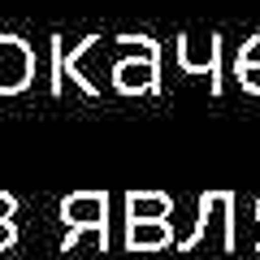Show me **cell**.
Instances as JSON below:
<instances>
[{
  "mask_svg": "<svg viewBox=\"0 0 260 260\" xmlns=\"http://www.w3.org/2000/svg\"><path fill=\"white\" fill-rule=\"evenodd\" d=\"M217 247V251H234V195L230 191H208L200 195V217H195V230L186 234L178 247L195 251V247Z\"/></svg>",
  "mask_w": 260,
  "mask_h": 260,
  "instance_id": "6da1fadb",
  "label": "cell"
},
{
  "mask_svg": "<svg viewBox=\"0 0 260 260\" xmlns=\"http://www.w3.org/2000/svg\"><path fill=\"white\" fill-rule=\"evenodd\" d=\"M61 217H65V251H74L83 243V234H91V243L104 251V221H109V195L104 191H78V195H65L61 204Z\"/></svg>",
  "mask_w": 260,
  "mask_h": 260,
  "instance_id": "7a4b0ae2",
  "label": "cell"
},
{
  "mask_svg": "<svg viewBox=\"0 0 260 260\" xmlns=\"http://www.w3.org/2000/svg\"><path fill=\"white\" fill-rule=\"evenodd\" d=\"M109 48H113V44H104L100 35H87L83 44H74V52L65 56V74L74 78V83L83 87L87 95H100V91H104V83H109L104 74H113Z\"/></svg>",
  "mask_w": 260,
  "mask_h": 260,
  "instance_id": "3957f363",
  "label": "cell"
},
{
  "mask_svg": "<svg viewBox=\"0 0 260 260\" xmlns=\"http://www.w3.org/2000/svg\"><path fill=\"white\" fill-rule=\"evenodd\" d=\"M156 78H160V70H156V44L148 39L139 52H126V56L113 61L109 83L117 87L121 95H143V91H156Z\"/></svg>",
  "mask_w": 260,
  "mask_h": 260,
  "instance_id": "277c9868",
  "label": "cell"
},
{
  "mask_svg": "<svg viewBox=\"0 0 260 260\" xmlns=\"http://www.w3.org/2000/svg\"><path fill=\"white\" fill-rule=\"evenodd\" d=\"M35 83V48L22 35H0V95H18Z\"/></svg>",
  "mask_w": 260,
  "mask_h": 260,
  "instance_id": "5b68a950",
  "label": "cell"
},
{
  "mask_svg": "<svg viewBox=\"0 0 260 260\" xmlns=\"http://www.w3.org/2000/svg\"><path fill=\"white\" fill-rule=\"evenodd\" d=\"M217 61H221V44L217 35H182L178 39V65H182L186 74H204L213 78V91H217Z\"/></svg>",
  "mask_w": 260,
  "mask_h": 260,
  "instance_id": "8992f818",
  "label": "cell"
},
{
  "mask_svg": "<svg viewBox=\"0 0 260 260\" xmlns=\"http://www.w3.org/2000/svg\"><path fill=\"white\" fill-rule=\"evenodd\" d=\"M174 200L165 191H130L126 195V221H169Z\"/></svg>",
  "mask_w": 260,
  "mask_h": 260,
  "instance_id": "52a82bcc",
  "label": "cell"
},
{
  "mask_svg": "<svg viewBox=\"0 0 260 260\" xmlns=\"http://www.w3.org/2000/svg\"><path fill=\"white\" fill-rule=\"evenodd\" d=\"M174 243V225L169 221H126V247L130 251H156Z\"/></svg>",
  "mask_w": 260,
  "mask_h": 260,
  "instance_id": "ba28073f",
  "label": "cell"
},
{
  "mask_svg": "<svg viewBox=\"0 0 260 260\" xmlns=\"http://www.w3.org/2000/svg\"><path fill=\"white\" fill-rule=\"evenodd\" d=\"M239 70H260V35H251L239 48Z\"/></svg>",
  "mask_w": 260,
  "mask_h": 260,
  "instance_id": "9c48e42d",
  "label": "cell"
},
{
  "mask_svg": "<svg viewBox=\"0 0 260 260\" xmlns=\"http://www.w3.org/2000/svg\"><path fill=\"white\" fill-rule=\"evenodd\" d=\"M13 213H18V200L9 191H0V221H13Z\"/></svg>",
  "mask_w": 260,
  "mask_h": 260,
  "instance_id": "30bf717a",
  "label": "cell"
},
{
  "mask_svg": "<svg viewBox=\"0 0 260 260\" xmlns=\"http://www.w3.org/2000/svg\"><path fill=\"white\" fill-rule=\"evenodd\" d=\"M13 243H18V225H13V221H0V251L13 247Z\"/></svg>",
  "mask_w": 260,
  "mask_h": 260,
  "instance_id": "8fae6325",
  "label": "cell"
},
{
  "mask_svg": "<svg viewBox=\"0 0 260 260\" xmlns=\"http://www.w3.org/2000/svg\"><path fill=\"white\" fill-rule=\"evenodd\" d=\"M239 83L247 91H260V70H239Z\"/></svg>",
  "mask_w": 260,
  "mask_h": 260,
  "instance_id": "7c38bea8",
  "label": "cell"
},
{
  "mask_svg": "<svg viewBox=\"0 0 260 260\" xmlns=\"http://www.w3.org/2000/svg\"><path fill=\"white\" fill-rule=\"evenodd\" d=\"M256 221H260V200H256Z\"/></svg>",
  "mask_w": 260,
  "mask_h": 260,
  "instance_id": "4fadbf2b",
  "label": "cell"
}]
</instances>
